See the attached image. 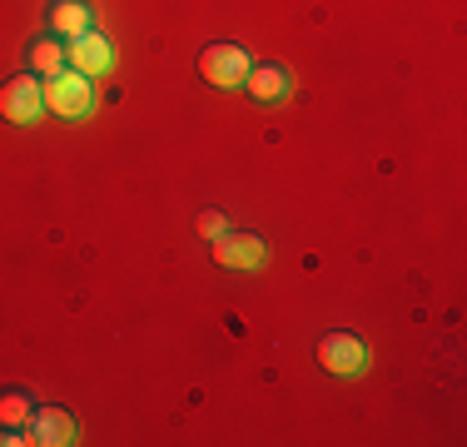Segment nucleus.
<instances>
[{
	"label": "nucleus",
	"instance_id": "nucleus-5",
	"mask_svg": "<svg viewBox=\"0 0 467 447\" xmlns=\"http://www.w3.org/2000/svg\"><path fill=\"white\" fill-rule=\"evenodd\" d=\"M65 65L95 80V75L115 70V50H109V40L99 36V30H85V36H75L70 45H65Z\"/></svg>",
	"mask_w": 467,
	"mask_h": 447
},
{
	"label": "nucleus",
	"instance_id": "nucleus-11",
	"mask_svg": "<svg viewBox=\"0 0 467 447\" xmlns=\"http://www.w3.org/2000/svg\"><path fill=\"white\" fill-rule=\"evenodd\" d=\"M30 70L46 80V75H55V70H65V45L60 40H36L30 45Z\"/></svg>",
	"mask_w": 467,
	"mask_h": 447
},
{
	"label": "nucleus",
	"instance_id": "nucleus-1",
	"mask_svg": "<svg viewBox=\"0 0 467 447\" xmlns=\"http://www.w3.org/2000/svg\"><path fill=\"white\" fill-rule=\"evenodd\" d=\"M40 89H46V109L50 115H60V120H85L95 109V80L90 75H80V70H55L40 80Z\"/></svg>",
	"mask_w": 467,
	"mask_h": 447
},
{
	"label": "nucleus",
	"instance_id": "nucleus-7",
	"mask_svg": "<svg viewBox=\"0 0 467 447\" xmlns=\"http://www.w3.org/2000/svg\"><path fill=\"white\" fill-rule=\"evenodd\" d=\"M26 432H30V442H40V447H70L75 442V418L65 408H36L26 422Z\"/></svg>",
	"mask_w": 467,
	"mask_h": 447
},
{
	"label": "nucleus",
	"instance_id": "nucleus-3",
	"mask_svg": "<svg viewBox=\"0 0 467 447\" xmlns=\"http://www.w3.org/2000/svg\"><path fill=\"white\" fill-rule=\"evenodd\" d=\"M40 115H46L40 75H16V80L0 85V120H10V125H36Z\"/></svg>",
	"mask_w": 467,
	"mask_h": 447
},
{
	"label": "nucleus",
	"instance_id": "nucleus-2",
	"mask_svg": "<svg viewBox=\"0 0 467 447\" xmlns=\"http://www.w3.org/2000/svg\"><path fill=\"white\" fill-rule=\"evenodd\" d=\"M249 50L244 45H229V40H214L199 50V80H209L214 89H239L244 75H249Z\"/></svg>",
	"mask_w": 467,
	"mask_h": 447
},
{
	"label": "nucleus",
	"instance_id": "nucleus-6",
	"mask_svg": "<svg viewBox=\"0 0 467 447\" xmlns=\"http://www.w3.org/2000/svg\"><path fill=\"white\" fill-rule=\"evenodd\" d=\"M214 264L219 268H264V239H259V234L224 229L214 239Z\"/></svg>",
	"mask_w": 467,
	"mask_h": 447
},
{
	"label": "nucleus",
	"instance_id": "nucleus-4",
	"mask_svg": "<svg viewBox=\"0 0 467 447\" xmlns=\"http://www.w3.org/2000/svg\"><path fill=\"white\" fill-rule=\"evenodd\" d=\"M318 363L338 378H358L368 368V343L358 333H324L318 338Z\"/></svg>",
	"mask_w": 467,
	"mask_h": 447
},
{
	"label": "nucleus",
	"instance_id": "nucleus-8",
	"mask_svg": "<svg viewBox=\"0 0 467 447\" xmlns=\"http://www.w3.org/2000/svg\"><path fill=\"white\" fill-rule=\"evenodd\" d=\"M244 89H249L259 105H279V99H288V89H294V75H288L284 65H249Z\"/></svg>",
	"mask_w": 467,
	"mask_h": 447
},
{
	"label": "nucleus",
	"instance_id": "nucleus-9",
	"mask_svg": "<svg viewBox=\"0 0 467 447\" xmlns=\"http://www.w3.org/2000/svg\"><path fill=\"white\" fill-rule=\"evenodd\" d=\"M46 26L55 30V36L75 40V36H85V30H95V10L85 5V0H55L50 16H46Z\"/></svg>",
	"mask_w": 467,
	"mask_h": 447
},
{
	"label": "nucleus",
	"instance_id": "nucleus-12",
	"mask_svg": "<svg viewBox=\"0 0 467 447\" xmlns=\"http://www.w3.org/2000/svg\"><path fill=\"white\" fill-rule=\"evenodd\" d=\"M194 229H199V239H209V244H214V239H219V234H224V229H229V219H224V214H219V209H199V219H194Z\"/></svg>",
	"mask_w": 467,
	"mask_h": 447
},
{
	"label": "nucleus",
	"instance_id": "nucleus-10",
	"mask_svg": "<svg viewBox=\"0 0 467 447\" xmlns=\"http://www.w3.org/2000/svg\"><path fill=\"white\" fill-rule=\"evenodd\" d=\"M30 412H36V402L20 393V388H5V393H0V428H26Z\"/></svg>",
	"mask_w": 467,
	"mask_h": 447
}]
</instances>
